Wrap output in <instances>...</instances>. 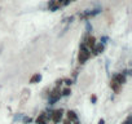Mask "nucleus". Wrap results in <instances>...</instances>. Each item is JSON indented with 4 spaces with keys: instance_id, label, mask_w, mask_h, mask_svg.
<instances>
[{
    "instance_id": "a211bd4d",
    "label": "nucleus",
    "mask_w": 132,
    "mask_h": 124,
    "mask_svg": "<svg viewBox=\"0 0 132 124\" xmlns=\"http://www.w3.org/2000/svg\"><path fill=\"white\" fill-rule=\"evenodd\" d=\"M65 83H66V85H71V84H73L71 80H65Z\"/></svg>"
},
{
    "instance_id": "1a4fd4ad",
    "label": "nucleus",
    "mask_w": 132,
    "mask_h": 124,
    "mask_svg": "<svg viewBox=\"0 0 132 124\" xmlns=\"http://www.w3.org/2000/svg\"><path fill=\"white\" fill-rule=\"evenodd\" d=\"M60 97H61V96H49V98H48V103H49V105H54V103L60 100Z\"/></svg>"
},
{
    "instance_id": "f3484780",
    "label": "nucleus",
    "mask_w": 132,
    "mask_h": 124,
    "mask_svg": "<svg viewBox=\"0 0 132 124\" xmlns=\"http://www.w3.org/2000/svg\"><path fill=\"white\" fill-rule=\"evenodd\" d=\"M123 124H132V123H131V116H128V118H127V120H126Z\"/></svg>"
},
{
    "instance_id": "7ed1b4c3",
    "label": "nucleus",
    "mask_w": 132,
    "mask_h": 124,
    "mask_svg": "<svg viewBox=\"0 0 132 124\" xmlns=\"http://www.w3.org/2000/svg\"><path fill=\"white\" fill-rule=\"evenodd\" d=\"M62 114H63V110H62V109H58V110L52 111V114H51L52 121H53V123H60V120L62 119Z\"/></svg>"
},
{
    "instance_id": "6ab92c4d",
    "label": "nucleus",
    "mask_w": 132,
    "mask_h": 124,
    "mask_svg": "<svg viewBox=\"0 0 132 124\" xmlns=\"http://www.w3.org/2000/svg\"><path fill=\"white\" fill-rule=\"evenodd\" d=\"M98 124H105V120H104V119H100V120H98Z\"/></svg>"
},
{
    "instance_id": "423d86ee",
    "label": "nucleus",
    "mask_w": 132,
    "mask_h": 124,
    "mask_svg": "<svg viewBox=\"0 0 132 124\" xmlns=\"http://www.w3.org/2000/svg\"><path fill=\"white\" fill-rule=\"evenodd\" d=\"M104 50H105V45H102L101 43H98V44H96V45L93 47V49H92V53H93L95 56H97V54L102 53Z\"/></svg>"
},
{
    "instance_id": "0eeeda50",
    "label": "nucleus",
    "mask_w": 132,
    "mask_h": 124,
    "mask_svg": "<svg viewBox=\"0 0 132 124\" xmlns=\"http://www.w3.org/2000/svg\"><path fill=\"white\" fill-rule=\"evenodd\" d=\"M68 120L69 121H77L78 120V115L75 114V111H73V110L68 111Z\"/></svg>"
},
{
    "instance_id": "2eb2a0df",
    "label": "nucleus",
    "mask_w": 132,
    "mask_h": 124,
    "mask_svg": "<svg viewBox=\"0 0 132 124\" xmlns=\"http://www.w3.org/2000/svg\"><path fill=\"white\" fill-rule=\"evenodd\" d=\"M22 118H23V115H22V114H18V115H16V116H14L13 121H17V120H20V119H22Z\"/></svg>"
},
{
    "instance_id": "9b49d317",
    "label": "nucleus",
    "mask_w": 132,
    "mask_h": 124,
    "mask_svg": "<svg viewBox=\"0 0 132 124\" xmlns=\"http://www.w3.org/2000/svg\"><path fill=\"white\" fill-rule=\"evenodd\" d=\"M86 32H87V34H91V32H92V25H91L88 21L86 22Z\"/></svg>"
},
{
    "instance_id": "f03ea898",
    "label": "nucleus",
    "mask_w": 132,
    "mask_h": 124,
    "mask_svg": "<svg viewBox=\"0 0 132 124\" xmlns=\"http://www.w3.org/2000/svg\"><path fill=\"white\" fill-rule=\"evenodd\" d=\"M101 12V9L100 8H96V9H88V11H84L82 14H79V17L82 18V20H87V18H91V17H95V16H97L98 13Z\"/></svg>"
},
{
    "instance_id": "6e6552de",
    "label": "nucleus",
    "mask_w": 132,
    "mask_h": 124,
    "mask_svg": "<svg viewBox=\"0 0 132 124\" xmlns=\"http://www.w3.org/2000/svg\"><path fill=\"white\" fill-rule=\"evenodd\" d=\"M40 80H42V75L38 73V74L32 75V78L30 79V83H31V84H35V83H39Z\"/></svg>"
},
{
    "instance_id": "20e7f679",
    "label": "nucleus",
    "mask_w": 132,
    "mask_h": 124,
    "mask_svg": "<svg viewBox=\"0 0 132 124\" xmlns=\"http://www.w3.org/2000/svg\"><path fill=\"white\" fill-rule=\"evenodd\" d=\"M84 40H86V41H84L83 44H84L88 49H93V47L96 45V39H95L93 36L88 35V36H86V38H84Z\"/></svg>"
},
{
    "instance_id": "412c9836",
    "label": "nucleus",
    "mask_w": 132,
    "mask_h": 124,
    "mask_svg": "<svg viewBox=\"0 0 132 124\" xmlns=\"http://www.w3.org/2000/svg\"><path fill=\"white\" fill-rule=\"evenodd\" d=\"M36 124H47V121H36Z\"/></svg>"
},
{
    "instance_id": "4468645a",
    "label": "nucleus",
    "mask_w": 132,
    "mask_h": 124,
    "mask_svg": "<svg viewBox=\"0 0 132 124\" xmlns=\"http://www.w3.org/2000/svg\"><path fill=\"white\" fill-rule=\"evenodd\" d=\"M108 40H109L108 36H101V44H102V45H105V44L108 43Z\"/></svg>"
},
{
    "instance_id": "9d476101",
    "label": "nucleus",
    "mask_w": 132,
    "mask_h": 124,
    "mask_svg": "<svg viewBox=\"0 0 132 124\" xmlns=\"http://www.w3.org/2000/svg\"><path fill=\"white\" fill-rule=\"evenodd\" d=\"M110 87L113 88V91H114L115 93H118V92H119V87H120V85H118L117 83H114V82H111V83H110Z\"/></svg>"
},
{
    "instance_id": "aec40b11",
    "label": "nucleus",
    "mask_w": 132,
    "mask_h": 124,
    "mask_svg": "<svg viewBox=\"0 0 132 124\" xmlns=\"http://www.w3.org/2000/svg\"><path fill=\"white\" fill-rule=\"evenodd\" d=\"M92 102L96 103V97H95V96H92Z\"/></svg>"
},
{
    "instance_id": "dca6fc26",
    "label": "nucleus",
    "mask_w": 132,
    "mask_h": 124,
    "mask_svg": "<svg viewBox=\"0 0 132 124\" xmlns=\"http://www.w3.org/2000/svg\"><path fill=\"white\" fill-rule=\"evenodd\" d=\"M71 2H75V0H65V2H63L62 4H63V5H68V4H70Z\"/></svg>"
},
{
    "instance_id": "f257e3e1",
    "label": "nucleus",
    "mask_w": 132,
    "mask_h": 124,
    "mask_svg": "<svg viewBox=\"0 0 132 124\" xmlns=\"http://www.w3.org/2000/svg\"><path fill=\"white\" fill-rule=\"evenodd\" d=\"M91 57V49H88L83 43L80 44V49H79V54H78V61H79V64L83 65L86 64V61Z\"/></svg>"
},
{
    "instance_id": "4be33fe9",
    "label": "nucleus",
    "mask_w": 132,
    "mask_h": 124,
    "mask_svg": "<svg viewBox=\"0 0 132 124\" xmlns=\"http://www.w3.org/2000/svg\"><path fill=\"white\" fill-rule=\"evenodd\" d=\"M63 124H71V121H69V120H65V121H63Z\"/></svg>"
},
{
    "instance_id": "f8f14e48",
    "label": "nucleus",
    "mask_w": 132,
    "mask_h": 124,
    "mask_svg": "<svg viewBox=\"0 0 132 124\" xmlns=\"http://www.w3.org/2000/svg\"><path fill=\"white\" fill-rule=\"evenodd\" d=\"M22 121H23V124H29V123L32 121V119L30 116H25V118H22Z\"/></svg>"
},
{
    "instance_id": "39448f33",
    "label": "nucleus",
    "mask_w": 132,
    "mask_h": 124,
    "mask_svg": "<svg viewBox=\"0 0 132 124\" xmlns=\"http://www.w3.org/2000/svg\"><path fill=\"white\" fill-rule=\"evenodd\" d=\"M126 80H127V78H126L122 73L115 74V75L113 76V82H114V83H117L118 85H123V84L126 83Z\"/></svg>"
},
{
    "instance_id": "ddd939ff",
    "label": "nucleus",
    "mask_w": 132,
    "mask_h": 124,
    "mask_svg": "<svg viewBox=\"0 0 132 124\" xmlns=\"http://www.w3.org/2000/svg\"><path fill=\"white\" fill-rule=\"evenodd\" d=\"M70 94H71V91H70L69 88H66V89L62 91V94H61V96H70Z\"/></svg>"
}]
</instances>
